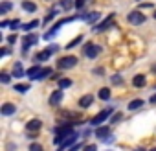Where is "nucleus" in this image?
Returning a JSON list of instances; mask_svg holds the SVG:
<instances>
[{
	"instance_id": "24",
	"label": "nucleus",
	"mask_w": 156,
	"mask_h": 151,
	"mask_svg": "<svg viewBox=\"0 0 156 151\" xmlns=\"http://www.w3.org/2000/svg\"><path fill=\"white\" fill-rule=\"evenodd\" d=\"M72 6H75L73 0H62V2H61V8H62V9H70Z\"/></svg>"
},
{
	"instance_id": "27",
	"label": "nucleus",
	"mask_w": 156,
	"mask_h": 151,
	"mask_svg": "<svg viewBox=\"0 0 156 151\" xmlns=\"http://www.w3.org/2000/svg\"><path fill=\"white\" fill-rule=\"evenodd\" d=\"M81 41H83V37H81V35H79V37H75V39H73L72 42H68V46H66V48H73L75 44H79Z\"/></svg>"
},
{
	"instance_id": "7",
	"label": "nucleus",
	"mask_w": 156,
	"mask_h": 151,
	"mask_svg": "<svg viewBox=\"0 0 156 151\" xmlns=\"http://www.w3.org/2000/svg\"><path fill=\"white\" fill-rule=\"evenodd\" d=\"M41 127H42V122H41V120H37V118H35V120H30V122H28V125H26L28 133H37Z\"/></svg>"
},
{
	"instance_id": "29",
	"label": "nucleus",
	"mask_w": 156,
	"mask_h": 151,
	"mask_svg": "<svg viewBox=\"0 0 156 151\" xmlns=\"http://www.w3.org/2000/svg\"><path fill=\"white\" fill-rule=\"evenodd\" d=\"M53 17H55V9H51V11H50V13H48V17H46V19H44V20H42V22H44V24H46V22H50V20H51V19H53Z\"/></svg>"
},
{
	"instance_id": "2",
	"label": "nucleus",
	"mask_w": 156,
	"mask_h": 151,
	"mask_svg": "<svg viewBox=\"0 0 156 151\" xmlns=\"http://www.w3.org/2000/svg\"><path fill=\"white\" fill-rule=\"evenodd\" d=\"M75 64H77V57H73V55H66V57H61L57 61V66L59 68H72Z\"/></svg>"
},
{
	"instance_id": "16",
	"label": "nucleus",
	"mask_w": 156,
	"mask_h": 151,
	"mask_svg": "<svg viewBox=\"0 0 156 151\" xmlns=\"http://www.w3.org/2000/svg\"><path fill=\"white\" fill-rule=\"evenodd\" d=\"M11 8H13V4H11V2H8V0H4V2L0 4V15H6Z\"/></svg>"
},
{
	"instance_id": "37",
	"label": "nucleus",
	"mask_w": 156,
	"mask_h": 151,
	"mask_svg": "<svg viewBox=\"0 0 156 151\" xmlns=\"http://www.w3.org/2000/svg\"><path fill=\"white\" fill-rule=\"evenodd\" d=\"M6 53H9V50H8V48H2V50H0V55H6Z\"/></svg>"
},
{
	"instance_id": "36",
	"label": "nucleus",
	"mask_w": 156,
	"mask_h": 151,
	"mask_svg": "<svg viewBox=\"0 0 156 151\" xmlns=\"http://www.w3.org/2000/svg\"><path fill=\"white\" fill-rule=\"evenodd\" d=\"M8 41H9V42H15V41H17V35H9Z\"/></svg>"
},
{
	"instance_id": "22",
	"label": "nucleus",
	"mask_w": 156,
	"mask_h": 151,
	"mask_svg": "<svg viewBox=\"0 0 156 151\" xmlns=\"http://www.w3.org/2000/svg\"><path fill=\"white\" fill-rule=\"evenodd\" d=\"M70 85H72L70 79H66V78H64V79H59V89H68Z\"/></svg>"
},
{
	"instance_id": "32",
	"label": "nucleus",
	"mask_w": 156,
	"mask_h": 151,
	"mask_svg": "<svg viewBox=\"0 0 156 151\" xmlns=\"http://www.w3.org/2000/svg\"><path fill=\"white\" fill-rule=\"evenodd\" d=\"M121 116H123L121 112H116V114L112 116V122H114V123H116V122H119V120H121Z\"/></svg>"
},
{
	"instance_id": "12",
	"label": "nucleus",
	"mask_w": 156,
	"mask_h": 151,
	"mask_svg": "<svg viewBox=\"0 0 156 151\" xmlns=\"http://www.w3.org/2000/svg\"><path fill=\"white\" fill-rule=\"evenodd\" d=\"M132 85H134V87H138V89H141V87L145 85V76H143V74H138V76H134Z\"/></svg>"
},
{
	"instance_id": "6",
	"label": "nucleus",
	"mask_w": 156,
	"mask_h": 151,
	"mask_svg": "<svg viewBox=\"0 0 156 151\" xmlns=\"http://www.w3.org/2000/svg\"><path fill=\"white\" fill-rule=\"evenodd\" d=\"M96 136H98L99 140H107V142L112 140V136H110V129H108V127H98V129H96Z\"/></svg>"
},
{
	"instance_id": "33",
	"label": "nucleus",
	"mask_w": 156,
	"mask_h": 151,
	"mask_svg": "<svg viewBox=\"0 0 156 151\" xmlns=\"http://www.w3.org/2000/svg\"><path fill=\"white\" fill-rule=\"evenodd\" d=\"M83 6H85V0H75V8L77 9H81Z\"/></svg>"
},
{
	"instance_id": "40",
	"label": "nucleus",
	"mask_w": 156,
	"mask_h": 151,
	"mask_svg": "<svg viewBox=\"0 0 156 151\" xmlns=\"http://www.w3.org/2000/svg\"><path fill=\"white\" fill-rule=\"evenodd\" d=\"M152 72H154V74H156V64H152Z\"/></svg>"
},
{
	"instance_id": "25",
	"label": "nucleus",
	"mask_w": 156,
	"mask_h": 151,
	"mask_svg": "<svg viewBox=\"0 0 156 151\" xmlns=\"http://www.w3.org/2000/svg\"><path fill=\"white\" fill-rule=\"evenodd\" d=\"M50 74H51V68H44V70H41V74H39L37 79H44V78H48Z\"/></svg>"
},
{
	"instance_id": "9",
	"label": "nucleus",
	"mask_w": 156,
	"mask_h": 151,
	"mask_svg": "<svg viewBox=\"0 0 156 151\" xmlns=\"http://www.w3.org/2000/svg\"><path fill=\"white\" fill-rule=\"evenodd\" d=\"M15 111H17V107H15L13 103H4L2 109H0L2 116H11V114H15Z\"/></svg>"
},
{
	"instance_id": "26",
	"label": "nucleus",
	"mask_w": 156,
	"mask_h": 151,
	"mask_svg": "<svg viewBox=\"0 0 156 151\" xmlns=\"http://www.w3.org/2000/svg\"><path fill=\"white\" fill-rule=\"evenodd\" d=\"M30 151H44V149H42V145H41V144L33 142V144H30Z\"/></svg>"
},
{
	"instance_id": "4",
	"label": "nucleus",
	"mask_w": 156,
	"mask_h": 151,
	"mask_svg": "<svg viewBox=\"0 0 156 151\" xmlns=\"http://www.w3.org/2000/svg\"><path fill=\"white\" fill-rule=\"evenodd\" d=\"M114 17H116V15H114V13H110V15H108V17H107V19H105L103 22H99V24L96 26V31H99V33H101V31L108 30V28H110V26L114 24Z\"/></svg>"
},
{
	"instance_id": "19",
	"label": "nucleus",
	"mask_w": 156,
	"mask_h": 151,
	"mask_svg": "<svg viewBox=\"0 0 156 151\" xmlns=\"http://www.w3.org/2000/svg\"><path fill=\"white\" fill-rule=\"evenodd\" d=\"M81 19H85L87 22H94L99 19V13H90V15H81Z\"/></svg>"
},
{
	"instance_id": "5",
	"label": "nucleus",
	"mask_w": 156,
	"mask_h": 151,
	"mask_svg": "<svg viewBox=\"0 0 156 151\" xmlns=\"http://www.w3.org/2000/svg\"><path fill=\"white\" fill-rule=\"evenodd\" d=\"M127 20H129L130 24H143V22H145V15L140 13V11H132V13H129Z\"/></svg>"
},
{
	"instance_id": "13",
	"label": "nucleus",
	"mask_w": 156,
	"mask_h": 151,
	"mask_svg": "<svg viewBox=\"0 0 156 151\" xmlns=\"http://www.w3.org/2000/svg\"><path fill=\"white\" fill-rule=\"evenodd\" d=\"M92 101H94V96H83L81 100H79V107H83V109H87V107H90L92 105Z\"/></svg>"
},
{
	"instance_id": "21",
	"label": "nucleus",
	"mask_w": 156,
	"mask_h": 151,
	"mask_svg": "<svg viewBox=\"0 0 156 151\" xmlns=\"http://www.w3.org/2000/svg\"><path fill=\"white\" fill-rule=\"evenodd\" d=\"M141 105H143V100H134V101H130V103H129V109H130V111H134V109H140Z\"/></svg>"
},
{
	"instance_id": "20",
	"label": "nucleus",
	"mask_w": 156,
	"mask_h": 151,
	"mask_svg": "<svg viewBox=\"0 0 156 151\" xmlns=\"http://www.w3.org/2000/svg\"><path fill=\"white\" fill-rule=\"evenodd\" d=\"M35 26H39V20H31V22H28V24H22V30H24V31H30V30H33Z\"/></svg>"
},
{
	"instance_id": "18",
	"label": "nucleus",
	"mask_w": 156,
	"mask_h": 151,
	"mask_svg": "<svg viewBox=\"0 0 156 151\" xmlns=\"http://www.w3.org/2000/svg\"><path fill=\"white\" fill-rule=\"evenodd\" d=\"M22 8H24L26 11H35V9H37V6H35L33 2H30V0H24V2H22Z\"/></svg>"
},
{
	"instance_id": "28",
	"label": "nucleus",
	"mask_w": 156,
	"mask_h": 151,
	"mask_svg": "<svg viewBox=\"0 0 156 151\" xmlns=\"http://www.w3.org/2000/svg\"><path fill=\"white\" fill-rule=\"evenodd\" d=\"M30 87L28 85H22V83H19V85H15V90H19V92H26Z\"/></svg>"
},
{
	"instance_id": "11",
	"label": "nucleus",
	"mask_w": 156,
	"mask_h": 151,
	"mask_svg": "<svg viewBox=\"0 0 156 151\" xmlns=\"http://www.w3.org/2000/svg\"><path fill=\"white\" fill-rule=\"evenodd\" d=\"M61 101H62V92H61V90L51 92V96H50V103H51V105H59Z\"/></svg>"
},
{
	"instance_id": "14",
	"label": "nucleus",
	"mask_w": 156,
	"mask_h": 151,
	"mask_svg": "<svg viewBox=\"0 0 156 151\" xmlns=\"http://www.w3.org/2000/svg\"><path fill=\"white\" fill-rule=\"evenodd\" d=\"M39 74H41V68H39V66H31V68L26 72V76H28L30 79H37V78H39Z\"/></svg>"
},
{
	"instance_id": "41",
	"label": "nucleus",
	"mask_w": 156,
	"mask_h": 151,
	"mask_svg": "<svg viewBox=\"0 0 156 151\" xmlns=\"http://www.w3.org/2000/svg\"><path fill=\"white\" fill-rule=\"evenodd\" d=\"M154 19H156V11H154Z\"/></svg>"
},
{
	"instance_id": "8",
	"label": "nucleus",
	"mask_w": 156,
	"mask_h": 151,
	"mask_svg": "<svg viewBox=\"0 0 156 151\" xmlns=\"http://www.w3.org/2000/svg\"><path fill=\"white\" fill-rule=\"evenodd\" d=\"M110 112H112L110 109H107V111H103V112H99V114H98L96 118H92V125H99L101 122H105V120L108 118V114H110Z\"/></svg>"
},
{
	"instance_id": "43",
	"label": "nucleus",
	"mask_w": 156,
	"mask_h": 151,
	"mask_svg": "<svg viewBox=\"0 0 156 151\" xmlns=\"http://www.w3.org/2000/svg\"><path fill=\"white\" fill-rule=\"evenodd\" d=\"M108 151H110V149H108Z\"/></svg>"
},
{
	"instance_id": "15",
	"label": "nucleus",
	"mask_w": 156,
	"mask_h": 151,
	"mask_svg": "<svg viewBox=\"0 0 156 151\" xmlns=\"http://www.w3.org/2000/svg\"><path fill=\"white\" fill-rule=\"evenodd\" d=\"M50 53H51V50L48 48V50H44V52H39V53L35 55V59H37V61H48V59H50Z\"/></svg>"
},
{
	"instance_id": "35",
	"label": "nucleus",
	"mask_w": 156,
	"mask_h": 151,
	"mask_svg": "<svg viewBox=\"0 0 156 151\" xmlns=\"http://www.w3.org/2000/svg\"><path fill=\"white\" fill-rule=\"evenodd\" d=\"M83 151H98V149H96V145L88 144V145H85V149H83Z\"/></svg>"
},
{
	"instance_id": "30",
	"label": "nucleus",
	"mask_w": 156,
	"mask_h": 151,
	"mask_svg": "<svg viewBox=\"0 0 156 151\" xmlns=\"http://www.w3.org/2000/svg\"><path fill=\"white\" fill-rule=\"evenodd\" d=\"M9 26H11V30H17V28L20 26V20H19V19H15V20H11V22H9Z\"/></svg>"
},
{
	"instance_id": "34",
	"label": "nucleus",
	"mask_w": 156,
	"mask_h": 151,
	"mask_svg": "<svg viewBox=\"0 0 156 151\" xmlns=\"http://www.w3.org/2000/svg\"><path fill=\"white\" fill-rule=\"evenodd\" d=\"M123 79H121V76H114V78H112V83L114 85H118V83H121Z\"/></svg>"
},
{
	"instance_id": "3",
	"label": "nucleus",
	"mask_w": 156,
	"mask_h": 151,
	"mask_svg": "<svg viewBox=\"0 0 156 151\" xmlns=\"http://www.w3.org/2000/svg\"><path fill=\"white\" fill-rule=\"evenodd\" d=\"M75 140H77V133H72V134H68L61 144H59V147H57V151H64L66 147H70V145H75Z\"/></svg>"
},
{
	"instance_id": "1",
	"label": "nucleus",
	"mask_w": 156,
	"mask_h": 151,
	"mask_svg": "<svg viewBox=\"0 0 156 151\" xmlns=\"http://www.w3.org/2000/svg\"><path fill=\"white\" fill-rule=\"evenodd\" d=\"M99 53H101V46L92 44V42H88V44L85 46V55H87L88 59H96Z\"/></svg>"
},
{
	"instance_id": "38",
	"label": "nucleus",
	"mask_w": 156,
	"mask_h": 151,
	"mask_svg": "<svg viewBox=\"0 0 156 151\" xmlns=\"http://www.w3.org/2000/svg\"><path fill=\"white\" fill-rule=\"evenodd\" d=\"M149 101H151V103H156V94H154V96H151V100H149Z\"/></svg>"
},
{
	"instance_id": "31",
	"label": "nucleus",
	"mask_w": 156,
	"mask_h": 151,
	"mask_svg": "<svg viewBox=\"0 0 156 151\" xmlns=\"http://www.w3.org/2000/svg\"><path fill=\"white\" fill-rule=\"evenodd\" d=\"M0 81H2V83H9V76L8 74H0Z\"/></svg>"
},
{
	"instance_id": "17",
	"label": "nucleus",
	"mask_w": 156,
	"mask_h": 151,
	"mask_svg": "<svg viewBox=\"0 0 156 151\" xmlns=\"http://www.w3.org/2000/svg\"><path fill=\"white\" fill-rule=\"evenodd\" d=\"M24 74H26V72L22 70V64H20V63H15V68H13V76H15V78H22Z\"/></svg>"
},
{
	"instance_id": "23",
	"label": "nucleus",
	"mask_w": 156,
	"mask_h": 151,
	"mask_svg": "<svg viewBox=\"0 0 156 151\" xmlns=\"http://www.w3.org/2000/svg\"><path fill=\"white\" fill-rule=\"evenodd\" d=\"M99 98H101V100H108V98H110V90H108V89H101V90H99Z\"/></svg>"
},
{
	"instance_id": "39",
	"label": "nucleus",
	"mask_w": 156,
	"mask_h": 151,
	"mask_svg": "<svg viewBox=\"0 0 156 151\" xmlns=\"http://www.w3.org/2000/svg\"><path fill=\"white\" fill-rule=\"evenodd\" d=\"M134 151H145V149H143V147H136Z\"/></svg>"
},
{
	"instance_id": "10",
	"label": "nucleus",
	"mask_w": 156,
	"mask_h": 151,
	"mask_svg": "<svg viewBox=\"0 0 156 151\" xmlns=\"http://www.w3.org/2000/svg\"><path fill=\"white\" fill-rule=\"evenodd\" d=\"M22 42H24V50H28L30 46H33V44L37 42V35L30 33V35H26V37H24V41H22Z\"/></svg>"
},
{
	"instance_id": "42",
	"label": "nucleus",
	"mask_w": 156,
	"mask_h": 151,
	"mask_svg": "<svg viewBox=\"0 0 156 151\" xmlns=\"http://www.w3.org/2000/svg\"><path fill=\"white\" fill-rule=\"evenodd\" d=\"M151 151H156V147H154V149H151Z\"/></svg>"
}]
</instances>
